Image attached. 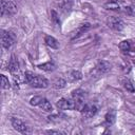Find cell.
<instances>
[{
    "instance_id": "4",
    "label": "cell",
    "mask_w": 135,
    "mask_h": 135,
    "mask_svg": "<svg viewBox=\"0 0 135 135\" xmlns=\"http://www.w3.org/2000/svg\"><path fill=\"white\" fill-rule=\"evenodd\" d=\"M17 12V6L13 1H1V15L12 16Z\"/></svg>"
},
{
    "instance_id": "2",
    "label": "cell",
    "mask_w": 135,
    "mask_h": 135,
    "mask_svg": "<svg viewBox=\"0 0 135 135\" xmlns=\"http://www.w3.org/2000/svg\"><path fill=\"white\" fill-rule=\"evenodd\" d=\"M16 40V36L13 32L11 31H2L1 34V43L2 46L5 49H9L13 46V44L15 43Z\"/></svg>"
},
{
    "instance_id": "12",
    "label": "cell",
    "mask_w": 135,
    "mask_h": 135,
    "mask_svg": "<svg viewBox=\"0 0 135 135\" xmlns=\"http://www.w3.org/2000/svg\"><path fill=\"white\" fill-rule=\"evenodd\" d=\"M44 41L46 43L47 46H50L51 49H58L59 47V42L53 37V36H45L44 38Z\"/></svg>"
},
{
    "instance_id": "17",
    "label": "cell",
    "mask_w": 135,
    "mask_h": 135,
    "mask_svg": "<svg viewBox=\"0 0 135 135\" xmlns=\"http://www.w3.org/2000/svg\"><path fill=\"white\" fill-rule=\"evenodd\" d=\"M69 78L71 81H76V80H79L82 78V74L79 71H72L69 74Z\"/></svg>"
},
{
    "instance_id": "15",
    "label": "cell",
    "mask_w": 135,
    "mask_h": 135,
    "mask_svg": "<svg viewBox=\"0 0 135 135\" xmlns=\"http://www.w3.org/2000/svg\"><path fill=\"white\" fill-rule=\"evenodd\" d=\"M38 68L40 69V70H42V71H46V72H52V71H54L55 70V64L53 63V62H51V61H49V62H45V63H42V64H39L38 65Z\"/></svg>"
},
{
    "instance_id": "9",
    "label": "cell",
    "mask_w": 135,
    "mask_h": 135,
    "mask_svg": "<svg viewBox=\"0 0 135 135\" xmlns=\"http://www.w3.org/2000/svg\"><path fill=\"white\" fill-rule=\"evenodd\" d=\"M80 111H81L83 118H91L97 113V107L92 103H86L82 107V109Z\"/></svg>"
},
{
    "instance_id": "23",
    "label": "cell",
    "mask_w": 135,
    "mask_h": 135,
    "mask_svg": "<svg viewBox=\"0 0 135 135\" xmlns=\"http://www.w3.org/2000/svg\"><path fill=\"white\" fill-rule=\"evenodd\" d=\"M124 13L129 16H135V6L134 5H130V6H126L124 7Z\"/></svg>"
},
{
    "instance_id": "21",
    "label": "cell",
    "mask_w": 135,
    "mask_h": 135,
    "mask_svg": "<svg viewBox=\"0 0 135 135\" xmlns=\"http://www.w3.org/2000/svg\"><path fill=\"white\" fill-rule=\"evenodd\" d=\"M123 86H124V89H126L127 91H129V92H134V91H135L134 84H133L132 81L129 80V79H124V80H123Z\"/></svg>"
},
{
    "instance_id": "25",
    "label": "cell",
    "mask_w": 135,
    "mask_h": 135,
    "mask_svg": "<svg viewBox=\"0 0 135 135\" xmlns=\"http://www.w3.org/2000/svg\"><path fill=\"white\" fill-rule=\"evenodd\" d=\"M47 133L49 134H62V132H60V131H53V130L47 131Z\"/></svg>"
},
{
    "instance_id": "6",
    "label": "cell",
    "mask_w": 135,
    "mask_h": 135,
    "mask_svg": "<svg viewBox=\"0 0 135 135\" xmlns=\"http://www.w3.org/2000/svg\"><path fill=\"white\" fill-rule=\"evenodd\" d=\"M8 71H9L11 74L14 76V78L17 77V79H19V77L21 76L18 60L16 59V57H15L14 55H13V56L11 57V59H9V62H8Z\"/></svg>"
},
{
    "instance_id": "22",
    "label": "cell",
    "mask_w": 135,
    "mask_h": 135,
    "mask_svg": "<svg viewBox=\"0 0 135 135\" xmlns=\"http://www.w3.org/2000/svg\"><path fill=\"white\" fill-rule=\"evenodd\" d=\"M1 86L2 89L6 90V89H9L11 84H9V81H8V78L4 75H1Z\"/></svg>"
},
{
    "instance_id": "13",
    "label": "cell",
    "mask_w": 135,
    "mask_h": 135,
    "mask_svg": "<svg viewBox=\"0 0 135 135\" xmlns=\"http://www.w3.org/2000/svg\"><path fill=\"white\" fill-rule=\"evenodd\" d=\"M38 107L41 108L42 110H44L45 112H52V110H53L52 104L49 102V100L46 98H43V97H41V99L38 103Z\"/></svg>"
},
{
    "instance_id": "1",
    "label": "cell",
    "mask_w": 135,
    "mask_h": 135,
    "mask_svg": "<svg viewBox=\"0 0 135 135\" xmlns=\"http://www.w3.org/2000/svg\"><path fill=\"white\" fill-rule=\"evenodd\" d=\"M24 81L26 83H28L31 86H34L37 89H45L50 85V82L46 78L39 76V75H35L32 72H25Z\"/></svg>"
},
{
    "instance_id": "7",
    "label": "cell",
    "mask_w": 135,
    "mask_h": 135,
    "mask_svg": "<svg viewBox=\"0 0 135 135\" xmlns=\"http://www.w3.org/2000/svg\"><path fill=\"white\" fill-rule=\"evenodd\" d=\"M12 126L14 127V129L16 131H18L19 133H22V134H26V133H30L31 130L30 128L19 118H15L13 117L12 118Z\"/></svg>"
},
{
    "instance_id": "18",
    "label": "cell",
    "mask_w": 135,
    "mask_h": 135,
    "mask_svg": "<svg viewBox=\"0 0 135 135\" xmlns=\"http://www.w3.org/2000/svg\"><path fill=\"white\" fill-rule=\"evenodd\" d=\"M104 7H105L107 9L117 11V9L120 8V5H119V3L116 2V1H110V2H107V3L104 4Z\"/></svg>"
},
{
    "instance_id": "5",
    "label": "cell",
    "mask_w": 135,
    "mask_h": 135,
    "mask_svg": "<svg viewBox=\"0 0 135 135\" xmlns=\"http://www.w3.org/2000/svg\"><path fill=\"white\" fill-rule=\"evenodd\" d=\"M107 24H108V26H109L110 28H112V30H114V31H118V32H119V31H122L123 27H124L123 21H122L120 18L114 17V16H111V17L108 18Z\"/></svg>"
},
{
    "instance_id": "3",
    "label": "cell",
    "mask_w": 135,
    "mask_h": 135,
    "mask_svg": "<svg viewBox=\"0 0 135 135\" xmlns=\"http://www.w3.org/2000/svg\"><path fill=\"white\" fill-rule=\"evenodd\" d=\"M72 98L76 103V109L81 110L84 105V98H85V92L81 89L74 90L72 92Z\"/></svg>"
},
{
    "instance_id": "24",
    "label": "cell",
    "mask_w": 135,
    "mask_h": 135,
    "mask_svg": "<svg viewBox=\"0 0 135 135\" xmlns=\"http://www.w3.org/2000/svg\"><path fill=\"white\" fill-rule=\"evenodd\" d=\"M51 15H52V19H53L56 23H60L59 17H58V15H57V13H56L55 11H52V12H51Z\"/></svg>"
},
{
    "instance_id": "16",
    "label": "cell",
    "mask_w": 135,
    "mask_h": 135,
    "mask_svg": "<svg viewBox=\"0 0 135 135\" xmlns=\"http://www.w3.org/2000/svg\"><path fill=\"white\" fill-rule=\"evenodd\" d=\"M115 118H116V113L115 111H110L107 113L105 115V122L110 126V124H113L114 121H115Z\"/></svg>"
},
{
    "instance_id": "8",
    "label": "cell",
    "mask_w": 135,
    "mask_h": 135,
    "mask_svg": "<svg viewBox=\"0 0 135 135\" xmlns=\"http://www.w3.org/2000/svg\"><path fill=\"white\" fill-rule=\"evenodd\" d=\"M57 108L60 110H75L76 109V103L75 101L72 99H65V98H61L57 101L56 103Z\"/></svg>"
},
{
    "instance_id": "10",
    "label": "cell",
    "mask_w": 135,
    "mask_h": 135,
    "mask_svg": "<svg viewBox=\"0 0 135 135\" xmlns=\"http://www.w3.org/2000/svg\"><path fill=\"white\" fill-rule=\"evenodd\" d=\"M95 70L97 71V73H98L99 75L105 74V73H108V72L111 70V64H110L108 61H105V60H101V61H99V62L97 63Z\"/></svg>"
},
{
    "instance_id": "20",
    "label": "cell",
    "mask_w": 135,
    "mask_h": 135,
    "mask_svg": "<svg viewBox=\"0 0 135 135\" xmlns=\"http://www.w3.org/2000/svg\"><path fill=\"white\" fill-rule=\"evenodd\" d=\"M119 49L122 51V52H129L131 50V43L130 41L128 40H123L119 43Z\"/></svg>"
},
{
    "instance_id": "14",
    "label": "cell",
    "mask_w": 135,
    "mask_h": 135,
    "mask_svg": "<svg viewBox=\"0 0 135 135\" xmlns=\"http://www.w3.org/2000/svg\"><path fill=\"white\" fill-rule=\"evenodd\" d=\"M90 27H91V24H90V23H83V24H81V25L75 31V33H74V35H73V38H76V37L80 36V35L83 34L84 32H86Z\"/></svg>"
},
{
    "instance_id": "19",
    "label": "cell",
    "mask_w": 135,
    "mask_h": 135,
    "mask_svg": "<svg viewBox=\"0 0 135 135\" xmlns=\"http://www.w3.org/2000/svg\"><path fill=\"white\" fill-rule=\"evenodd\" d=\"M52 84H53V86L55 89H62V88L65 86V80L62 79V78H57V79H55L53 81Z\"/></svg>"
},
{
    "instance_id": "11",
    "label": "cell",
    "mask_w": 135,
    "mask_h": 135,
    "mask_svg": "<svg viewBox=\"0 0 135 135\" xmlns=\"http://www.w3.org/2000/svg\"><path fill=\"white\" fill-rule=\"evenodd\" d=\"M72 0H58V5L59 7L64 12H70L72 8Z\"/></svg>"
}]
</instances>
